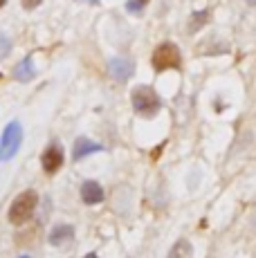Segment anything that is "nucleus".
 Here are the masks:
<instances>
[{"label": "nucleus", "instance_id": "nucleus-1", "mask_svg": "<svg viewBox=\"0 0 256 258\" xmlns=\"http://www.w3.org/2000/svg\"><path fill=\"white\" fill-rule=\"evenodd\" d=\"M133 108H135L137 115L142 117H155L162 108V99L151 86H137L131 94Z\"/></svg>", "mask_w": 256, "mask_h": 258}, {"label": "nucleus", "instance_id": "nucleus-2", "mask_svg": "<svg viewBox=\"0 0 256 258\" xmlns=\"http://www.w3.org/2000/svg\"><path fill=\"white\" fill-rule=\"evenodd\" d=\"M36 205H38V196L36 191H25L12 202L9 207V222L12 225H18L21 227L23 222H27L32 218V213L36 211Z\"/></svg>", "mask_w": 256, "mask_h": 258}, {"label": "nucleus", "instance_id": "nucleus-3", "mask_svg": "<svg viewBox=\"0 0 256 258\" xmlns=\"http://www.w3.org/2000/svg\"><path fill=\"white\" fill-rule=\"evenodd\" d=\"M151 63H153L155 72L180 70L182 68V54H180L178 45H173V43H162V45H157V49L153 52Z\"/></svg>", "mask_w": 256, "mask_h": 258}, {"label": "nucleus", "instance_id": "nucleus-4", "mask_svg": "<svg viewBox=\"0 0 256 258\" xmlns=\"http://www.w3.org/2000/svg\"><path fill=\"white\" fill-rule=\"evenodd\" d=\"M21 142H23L21 123L18 121L7 123V128L3 133V140H0V160H12L18 153V148H21Z\"/></svg>", "mask_w": 256, "mask_h": 258}, {"label": "nucleus", "instance_id": "nucleus-5", "mask_svg": "<svg viewBox=\"0 0 256 258\" xmlns=\"http://www.w3.org/2000/svg\"><path fill=\"white\" fill-rule=\"evenodd\" d=\"M108 72H110V77L115 79V81L126 83L128 79L133 77V72H135V63H133L131 58L115 56V58H110V63H108Z\"/></svg>", "mask_w": 256, "mask_h": 258}, {"label": "nucleus", "instance_id": "nucleus-6", "mask_svg": "<svg viewBox=\"0 0 256 258\" xmlns=\"http://www.w3.org/2000/svg\"><path fill=\"white\" fill-rule=\"evenodd\" d=\"M41 164H43V171L54 175V173L63 166V148L58 146V144H50L41 157Z\"/></svg>", "mask_w": 256, "mask_h": 258}, {"label": "nucleus", "instance_id": "nucleus-7", "mask_svg": "<svg viewBox=\"0 0 256 258\" xmlns=\"http://www.w3.org/2000/svg\"><path fill=\"white\" fill-rule=\"evenodd\" d=\"M103 188L99 182L95 180H88L81 184V200L86 202V205H99V202H103Z\"/></svg>", "mask_w": 256, "mask_h": 258}, {"label": "nucleus", "instance_id": "nucleus-8", "mask_svg": "<svg viewBox=\"0 0 256 258\" xmlns=\"http://www.w3.org/2000/svg\"><path fill=\"white\" fill-rule=\"evenodd\" d=\"M75 240V227L72 225H56L50 231V245L54 247H66Z\"/></svg>", "mask_w": 256, "mask_h": 258}, {"label": "nucleus", "instance_id": "nucleus-9", "mask_svg": "<svg viewBox=\"0 0 256 258\" xmlns=\"http://www.w3.org/2000/svg\"><path fill=\"white\" fill-rule=\"evenodd\" d=\"M99 151H103L101 144H95V142L86 140V137H79L75 142V146H72V157L75 160H83L86 155H92V153H99Z\"/></svg>", "mask_w": 256, "mask_h": 258}, {"label": "nucleus", "instance_id": "nucleus-10", "mask_svg": "<svg viewBox=\"0 0 256 258\" xmlns=\"http://www.w3.org/2000/svg\"><path fill=\"white\" fill-rule=\"evenodd\" d=\"M34 77H36V68H34V61H32V56L23 58V61L18 63L16 68H14V79H16V81H21V83H27V81H32Z\"/></svg>", "mask_w": 256, "mask_h": 258}, {"label": "nucleus", "instance_id": "nucleus-11", "mask_svg": "<svg viewBox=\"0 0 256 258\" xmlns=\"http://www.w3.org/2000/svg\"><path fill=\"white\" fill-rule=\"evenodd\" d=\"M191 256H194V247H191V242L186 240V238H180V240L171 247V251H169L166 258H191Z\"/></svg>", "mask_w": 256, "mask_h": 258}, {"label": "nucleus", "instance_id": "nucleus-12", "mask_svg": "<svg viewBox=\"0 0 256 258\" xmlns=\"http://www.w3.org/2000/svg\"><path fill=\"white\" fill-rule=\"evenodd\" d=\"M209 16H211L209 9H203V12H194V14H191V21H189V34L200 32V27H205V25L209 23Z\"/></svg>", "mask_w": 256, "mask_h": 258}, {"label": "nucleus", "instance_id": "nucleus-13", "mask_svg": "<svg viewBox=\"0 0 256 258\" xmlns=\"http://www.w3.org/2000/svg\"><path fill=\"white\" fill-rule=\"evenodd\" d=\"M9 49H12V41H9L5 34H0V58H5L9 54Z\"/></svg>", "mask_w": 256, "mask_h": 258}, {"label": "nucleus", "instance_id": "nucleus-14", "mask_svg": "<svg viewBox=\"0 0 256 258\" xmlns=\"http://www.w3.org/2000/svg\"><path fill=\"white\" fill-rule=\"evenodd\" d=\"M142 7H144V5H142L140 0H128V3H126V9H128V12H133V14H140Z\"/></svg>", "mask_w": 256, "mask_h": 258}, {"label": "nucleus", "instance_id": "nucleus-15", "mask_svg": "<svg viewBox=\"0 0 256 258\" xmlns=\"http://www.w3.org/2000/svg\"><path fill=\"white\" fill-rule=\"evenodd\" d=\"M41 3H43V0H23V7H25V9H36Z\"/></svg>", "mask_w": 256, "mask_h": 258}, {"label": "nucleus", "instance_id": "nucleus-16", "mask_svg": "<svg viewBox=\"0 0 256 258\" xmlns=\"http://www.w3.org/2000/svg\"><path fill=\"white\" fill-rule=\"evenodd\" d=\"M83 258H97V254H86Z\"/></svg>", "mask_w": 256, "mask_h": 258}, {"label": "nucleus", "instance_id": "nucleus-17", "mask_svg": "<svg viewBox=\"0 0 256 258\" xmlns=\"http://www.w3.org/2000/svg\"><path fill=\"white\" fill-rule=\"evenodd\" d=\"M247 5H252V7H254V5H256V0H247Z\"/></svg>", "mask_w": 256, "mask_h": 258}, {"label": "nucleus", "instance_id": "nucleus-18", "mask_svg": "<svg viewBox=\"0 0 256 258\" xmlns=\"http://www.w3.org/2000/svg\"><path fill=\"white\" fill-rule=\"evenodd\" d=\"M88 3H95V5H97V3H99V0H88Z\"/></svg>", "mask_w": 256, "mask_h": 258}, {"label": "nucleus", "instance_id": "nucleus-19", "mask_svg": "<svg viewBox=\"0 0 256 258\" xmlns=\"http://www.w3.org/2000/svg\"><path fill=\"white\" fill-rule=\"evenodd\" d=\"M5 3H7V0H0V7H3V5H5Z\"/></svg>", "mask_w": 256, "mask_h": 258}, {"label": "nucleus", "instance_id": "nucleus-20", "mask_svg": "<svg viewBox=\"0 0 256 258\" xmlns=\"http://www.w3.org/2000/svg\"><path fill=\"white\" fill-rule=\"evenodd\" d=\"M140 3H142V5H146V3H149V0H140Z\"/></svg>", "mask_w": 256, "mask_h": 258}, {"label": "nucleus", "instance_id": "nucleus-21", "mask_svg": "<svg viewBox=\"0 0 256 258\" xmlns=\"http://www.w3.org/2000/svg\"><path fill=\"white\" fill-rule=\"evenodd\" d=\"M21 258H29V256H21Z\"/></svg>", "mask_w": 256, "mask_h": 258}]
</instances>
